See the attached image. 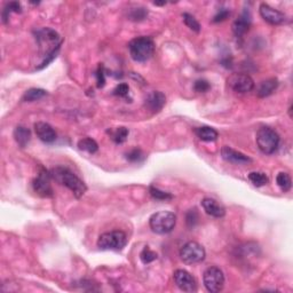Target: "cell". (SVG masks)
Masks as SVG:
<instances>
[{
	"label": "cell",
	"mask_w": 293,
	"mask_h": 293,
	"mask_svg": "<svg viewBox=\"0 0 293 293\" xmlns=\"http://www.w3.org/2000/svg\"><path fill=\"white\" fill-rule=\"evenodd\" d=\"M34 38H36L39 52L44 57L41 65L37 69H43L49 65L57 56L61 45L63 43L62 38L55 30L50 28H41L34 31Z\"/></svg>",
	"instance_id": "1"
},
{
	"label": "cell",
	"mask_w": 293,
	"mask_h": 293,
	"mask_svg": "<svg viewBox=\"0 0 293 293\" xmlns=\"http://www.w3.org/2000/svg\"><path fill=\"white\" fill-rule=\"evenodd\" d=\"M50 177L56 182L65 186L72 192L76 198H81L87 190V187L81 178L77 177L70 168L65 166H56L49 171Z\"/></svg>",
	"instance_id": "2"
},
{
	"label": "cell",
	"mask_w": 293,
	"mask_h": 293,
	"mask_svg": "<svg viewBox=\"0 0 293 293\" xmlns=\"http://www.w3.org/2000/svg\"><path fill=\"white\" fill-rule=\"evenodd\" d=\"M129 49L130 57L135 62H146L155 53V41L151 37H138L130 41Z\"/></svg>",
	"instance_id": "3"
},
{
	"label": "cell",
	"mask_w": 293,
	"mask_h": 293,
	"mask_svg": "<svg viewBox=\"0 0 293 293\" xmlns=\"http://www.w3.org/2000/svg\"><path fill=\"white\" fill-rule=\"evenodd\" d=\"M177 224V215L170 211L156 212L149 219L150 229L158 235L168 234L173 230Z\"/></svg>",
	"instance_id": "4"
},
{
	"label": "cell",
	"mask_w": 293,
	"mask_h": 293,
	"mask_svg": "<svg viewBox=\"0 0 293 293\" xmlns=\"http://www.w3.org/2000/svg\"><path fill=\"white\" fill-rule=\"evenodd\" d=\"M279 135L275 130L270 127H261L257 132V145L261 152L266 155H272L279 146Z\"/></svg>",
	"instance_id": "5"
},
{
	"label": "cell",
	"mask_w": 293,
	"mask_h": 293,
	"mask_svg": "<svg viewBox=\"0 0 293 293\" xmlns=\"http://www.w3.org/2000/svg\"><path fill=\"white\" fill-rule=\"evenodd\" d=\"M127 244V236L122 230H113L102 234L98 240V247L104 251H122Z\"/></svg>",
	"instance_id": "6"
},
{
	"label": "cell",
	"mask_w": 293,
	"mask_h": 293,
	"mask_svg": "<svg viewBox=\"0 0 293 293\" xmlns=\"http://www.w3.org/2000/svg\"><path fill=\"white\" fill-rule=\"evenodd\" d=\"M203 283L206 290L211 293H218L224 290L225 275L218 267H209L203 274Z\"/></svg>",
	"instance_id": "7"
},
{
	"label": "cell",
	"mask_w": 293,
	"mask_h": 293,
	"mask_svg": "<svg viewBox=\"0 0 293 293\" xmlns=\"http://www.w3.org/2000/svg\"><path fill=\"white\" fill-rule=\"evenodd\" d=\"M206 252L205 248L197 242H188L181 247L180 258L187 265H194V263L202 262L205 259Z\"/></svg>",
	"instance_id": "8"
},
{
	"label": "cell",
	"mask_w": 293,
	"mask_h": 293,
	"mask_svg": "<svg viewBox=\"0 0 293 293\" xmlns=\"http://www.w3.org/2000/svg\"><path fill=\"white\" fill-rule=\"evenodd\" d=\"M50 179H52V177H50L49 172L46 170H41L39 174L33 181L34 193L40 197H46V198L52 197L53 189L52 186H50Z\"/></svg>",
	"instance_id": "9"
},
{
	"label": "cell",
	"mask_w": 293,
	"mask_h": 293,
	"mask_svg": "<svg viewBox=\"0 0 293 293\" xmlns=\"http://www.w3.org/2000/svg\"><path fill=\"white\" fill-rule=\"evenodd\" d=\"M228 85L230 86L231 90L237 92V93L245 94L248 92L253 91L254 81L248 75L245 73H234L228 78Z\"/></svg>",
	"instance_id": "10"
},
{
	"label": "cell",
	"mask_w": 293,
	"mask_h": 293,
	"mask_svg": "<svg viewBox=\"0 0 293 293\" xmlns=\"http://www.w3.org/2000/svg\"><path fill=\"white\" fill-rule=\"evenodd\" d=\"M173 278L175 284L183 292H196L197 282L192 274L188 273L184 269H177L173 274Z\"/></svg>",
	"instance_id": "11"
},
{
	"label": "cell",
	"mask_w": 293,
	"mask_h": 293,
	"mask_svg": "<svg viewBox=\"0 0 293 293\" xmlns=\"http://www.w3.org/2000/svg\"><path fill=\"white\" fill-rule=\"evenodd\" d=\"M259 12L261 17H262L266 22H268L269 24L279 25L286 22V15L284 13L279 12L278 9L273 8L272 6H269L268 4H265V2L260 5Z\"/></svg>",
	"instance_id": "12"
},
{
	"label": "cell",
	"mask_w": 293,
	"mask_h": 293,
	"mask_svg": "<svg viewBox=\"0 0 293 293\" xmlns=\"http://www.w3.org/2000/svg\"><path fill=\"white\" fill-rule=\"evenodd\" d=\"M221 156L226 162L235 165H246L252 163V159L248 157V156H246L241 151L235 150V149H232L228 146H222Z\"/></svg>",
	"instance_id": "13"
},
{
	"label": "cell",
	"mask_w": 293,
	"mask_h": 293,
	"mask_svg": "<svg viewBox=\"0 0 293 293\" xmlns=\"http://www.w3.org/2000/svg\"><path fill=\"white\" fill-rule=\"evenodd\" d=\"M165 102H166V97H165V94L159 91H155L146 95L145 106L146 109L150 110L151 113H158V111L163 109V107L165 106Z\"/></svg>",
	"instance_id": "14"
},
{
	"label": "cell",
	"mask_w": 293,
	"mask_h": 293,
	"mask_svg": "<svg viewBox=\"0 0 293 293\" xmlns=\"http://www.w3.org/2000/svg\"><path fill=\"white\" fill-rule=\"evenodd\" d=\"M34 132L38 138L45 143H53L56 140V132L49 124L38 122L34 124Z\"/></svg>",
	"instance_id": "15"
},
{
	"label": "cell",
	"mask_w": 293,
	"mask_h": 293,
	"mask_svg": "<svg viewBox=\"0 0 293 293\" xmlns=\"http://www.w3.org/2000/svg\"><path fill=\"white\" fill-rule=\"evenodd\" d=\"M251 27V13L247 9H244L241 16L232 23V33L236 37H242L248 31Z\"/></svg>",
	"instance_id": "16"
},
{
	"label": "cell",
	"mask_w": 293,
	"mask_h": 293,
	"mask_svg": "<svg viewBox=\"0 0 293 293\" xmlns=\"http://www.w3.org/2000/svg\"><path fill=\"white\" fill-rule=\"evenodd\" d=\"M202 206L204 211L213 218H224L226 215V210L221 204H219L213 198H204L202 200Z\"/></svg>",
	"instance_id": "17"
},
{
	"label": "cell",
	"mask_w": 293,
	"mask_h": 293,
	"mask_svg": "<svg viewBox=\"0 0 293 293\" xmlns=\"http://www.w3.org/2000/svg\"><path fill=\"white\" fill-rule=\"evenodd\" d=\"M194 132H195V134L197 135V138L199 140H202V141L205 142H213L215 141L216 139H218V132L213 129V127L210 126H200V127H196L195 130H194Z\"/></svg>",
	"instance_id": "18"
},
{
	"label": "cell",
	"mask_w": 293,
	"mask_h": 293,
	"mask_svg": "<svg viewBox=\"0 0 293 293\" xmlns=\"http://www.w3.org/2000/svg\"><path fill=\"white\" fill-rule=\"evenodd\" d=\"M278 87V81L277 78H269L267 81H263L260 84L259 90H258V97L259 98H267L272 95L276 88Z\"/></svg>",
	"instance_id": "19"
},
{
	"label": "cell",
	"mask_w": 293,
	"mask_h": 293,
	"mask_svg": "<svg viewBox=\"0 0 293 293\" xmlns=\"http://www.w3.org/2000/svg\"><path fill=\"white\" fill-rule=\"evenodd\" d=\"M13 135H14L15 141H16V143L21 146V148H25L31 140L30 130L24 126H17L16 129L14 130Z\"/></svg>",
	"instance_id": "20"
},
{
	"label": "cell",
	"mask_w": 293,
	"mask_h": 293,
	"mask_svg": "<svg viewBox=\"0 0 293 293\" xmlns=\"http://www.w3.org/2000/svg\"><path fill=\"white\" fill-rule=\"evenodd\" d=\"M22 12V7L21 4L17 1H11L7 2L5 5L4 9L1 11V18H2V23L6 24L9 20V16H11L12 13H21Z\"/></svg>",
	"instance_id": "21"
},
{
	"label": "cell",
	"mask_w": 293,
	"mask_h": 293,
	"mask_svg": "<svg viewBox=\"0 0 293 293\" xmlns=\"http://www.w3.org/2000/svg\"><path fill=\"white\" fill-rule=\"evenodd\" d=\"M47 95V92L43 88H30L28 90L22 97V101L24 102H34L38 100H41L43 98H45Z\"/></svg>",
	"instance_id": "22"
},
{
	"label": "cell",
	"mask_w": 293,
	"mask_h": 293,
	"mask_svg": "<svg viewBox=\"0 0 293 293\" xmlns=\"http://www.w3.org/2000/svg\"><path fill=\"white\" fill-rule=\"evenodd\" d=\"M248 180L254 187H263L269 182V178L263 172H251L248 174Z\"/></svg>",
	"instance_id": "23"
},
{
	"label": "cell",
	"mask_w": 293,
	"mask_h": 293,
	"mask_svg": "<svg viewBox=\"0 0 293 293\" xmlns=\"http://www.w3.org/2000/svg\"><path fill=\"white\" fill-rule=\"evenodd\" d=\"M78 148L88 154H95L98 150V145L97 141L91 138H85L78 141Z\"/></svg>",
	"instance_id": "24"
},
{
	"label": "cell",
	"mask_w": 293,
	"mask_h": 293,
	"mask_svg": "<svg viewBox=\"0 0 293 293\" xmlns=\"http://www.w3.org/2000/svg\"><path fill=\"white\" fill-rule=\"evenodd\" d=\"M111 139L114 140V143L117 145H122L126 141L127 136H129V130L126 127H117L116 130H109Z\"/></svg>",
	"instance_id": "25"
},
{
	"label": "cell",
	"mask_w": 293,
	"mask_h": 293,
	"mask_svg": "<svg viewBox=\"0 0 293 293\" xmlns=\"http://www.w3.org/2000/svg\"><path fill=\"white\" fill-rule=\"evenodd\" d=\"M276 183H277V186L281 188L282 192H284V193L289 192V190L292 188L291 177H290L288 173H284V172H281V173L277 174Z\"/></svg>",
	"instance_id": "26"
},
{
	"label": "cell",
	"mask_w": 293,
	"mask_h": 293,
	"mask_svg": "<svg viewBox=\"0 0 293 293\" xmlns=\"http://www.w3.org/2000/svg\"><path fill=\"white\" fill-rule=\"evenodd\" d=\"M149 194H150V196L156 200H165V202H166V200L173 199V195H172L171 193L164 192V190H161L159 188L155 186L149 187Z\"/></svg>",
	"instance_id": "27"
},
{
	"label": "cell",
	"mask_w": 293,
	"mask_h": 293,
	"mask_svg": "<svg viewBox=\"0 0 293 293\" xmlns=\"http://www.w3.org/2000/svg\"><path fill=\"white\" fill-rule=\"evenodd\" d=\"M148 15V11L145 7H135V8H130V13H129V18L132 21L135 22H140L143 21Z\"/></svg>",
	"instance_id": "28"
},
{
	"label": "cell",
	"mask_w": 293,
	"mask_h": 293,
	"mask_svg": "<svg viewBox=\"0 0 293 293\" xmlns=\"http://www.w3.org/2000/svg\"><path fill=\"white\" fill-rule=\"evenodd\" d=\"M157 253L154 252L149 246H145L143 250L140 253V259H141L143 265H148V263H151L152 261L157 260Z\"/></svg>",
	"instance_id": "29"
},
{
	"label": "cell",
	"mask_w": 293,
	"mask_h": 293,
	"mask_svg": "<svg viewBox=\"0 0 293 293\" xmlns=\"http://www.w3.org/2000/svg\"><path fill=\"white\" fill-rule=\"evenodd\" d=\"M182 17H183L184 24H186L187 27L190 29V30L195 31V33H199V31H200V24H199V22L196 20L194 15L189 14V13H183Z\"/></svg>",
	"instance_id": "30"
},
{
	"label": "cell",
	"mask_w": 293,
	"mask_h": 293,
	"mask_svg": "<svg viewBox=\"0 0 293 293\" xmlns=\"http://www.w3.org/2000/svg\"><path fill=\"white\" fill-rule=\"evenodd\" d=\"M198 220H199V215L196 209H192L187 212L186 224L188 226V228L193 229L197 224H198Z\"/></svg>",
	"instance_id": "31"
},
{
	"label": "cell",
	"mask_w": 293,
	"mask_h": 293,
	"mask_svg": "<svg viewBox=\"0 0 293 293\" xmlns=\"http://www.w3.org/2000/svg\"><path fill=\"white\" fill-rule=\"evenodd\" d=\"M145 158V154H143L141 149L134 148L132 150L129 151L126 154V159L130 163H136V162H141Z\"/></svg>",
	"instance_id": "32"
},
{
	"label": "cell",
	"mask_w": 293,
	"mask_h": 293,
	"mask_svg": "<svg viewBox=\"0 0 293 293\" xmlns=\"http://www.w3.org/2000/svg\"><path fill=\"white\" fill-rule=\"evenodd\" d=\"M113 94L114 97H119V98H127L130 94V86L126 84V82H122V84H118L114 87V90L113 91Z\"/></svg>",
	"instance_id": "33"
},
{
	"label": "cell",
	"mask_w": 293,
	"mask_h": 293,
	"mask_svg": "<svg viewBox=\"0 0 293 293\" xmlns=\"http://www.w3.org/2000/svg\"><path fill=\"white\" fill-rule=\"evenodd\" d=\"M210 88H211V84L208 81H205V79H197L195 84H194V90L197 93H205Z\"/></svg>",
	"instance_id": "34"
},
{
	"label": "cell",
	"mask_w": 293,
	"mask_h": 293,
	"mask_svg": "<svg viewBox=\"0 0 293 293\" xmlns=\"http://www.w3.org/2000/svg\"><path fill=\"white\" fill-rule=\"evenodd\" d=\"M230 16V11L228 8H221L220 11L216 13L215 16L213 17V22L214 23H219V22H222Z\"/></svg>",
	"instance_id": "35"
},
{
	"label": "cell",
	"mask_w": 293,
	"mask_h": 293,
	"mask_svg": "<svg viewBox=\"0 0 293 293\" xmlns=\"http://www.w3.org/2000/svg\"><path fill=\"white\" fill-rule=\"evenodd\" d=\"M97 82L98 88L103 87L104 84H106V73H104V66L102 65H98L97 70Z\"/></svg>",
	"instance_id": "36"
}]
</instances>
